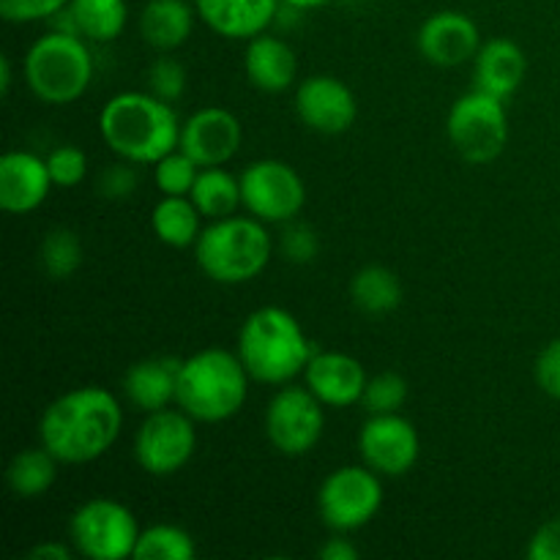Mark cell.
<instances>
[{"label": "cell", "mask_w": 560, "mask_h": 560, "mask_svg": "<svg viewBox=\"0 0 560 560\" xmlns=\"http://www.w3.org/2000/svg\"><path fill=\"white\" fill-rule=\"evenodd\" d=\"M9 91H11V58L9 55H3V58H0V93L9 96Z\"/></svg>", "instance_id": "obj_42"}, {"label": "cell", "mask_w": 560, "mask_h": 560, "mask_svg": "<svg viewBox=\"0 0 560 560\" xmlns=\"http://www.w3.org/2000/svg\"><path fill=\"white\" fill-rule=\"evenodd\" d=\"M33 560H69L71 558V547L66 545V541H42V545L33 547L31 552H27Z\"/></svg>", "instance_id": "obj_41"}, {"label": "cell", "mask_w": 560, "mask_h": 560, "mask_svg": "<svg viewBox=\"0 0 560 560\" xmlns=\"http://www.w3.org/2000/svg\"><path fill=\"white\" fill-rule=\"evenodd\" d=\"M124 408L102 386H77L60 394L38 419V441L60 465H88L102 459L118 443Z\"/></svg>", "instance_id": "obj_1"}, {"label": "cell", "mask_w": 560, "mask_h": 560, "mask_svg": "<svg viewBox=\"0 0 560 560\" xmlns=\"http://www.w3.org/2000/svg\"><path fill=\"white\" fill-rule=\"evenodd\" d=\"M244 208L266 224H288L306 206V184L293 164L260 159L241 173Z\"/></svg>", "instance_id": "obj_12"}, {"label": "cell", "mask_w": 560, "mask_h": 560, "mask_svg": "<svg viewBox=\"0 0 560 560\" xmlns=\"http://www.w3.org/2000/svg\"><path fill=\"white\" fill-rule=\"evenodd\" d=\"M202 213L191 197H164L151 213V228L156 238L170 249H189L202 233Z\"/></svg>", "instance_id": "obj_25"}, {"label": "cell", "mask_w": 560, "mask_h": 560, "mask_svg": "<svg viewBox=\"0 0 560 560\" xmlns=\"http://www.w3.org/2000/svg\"><path fill=\"white\" fill-rule=\"evenodd\" d=\"M58 465L60 459L49 448H22L11 457L9 470H5L9 490L22 501H36V498L47 495L58 479Z\"/></svg>", "instance_id": "obj_26"}, {"label": "cell", "mask_w": 560, "mask_h": 560, "mask_svg": "<svg viewBox=\"0 0 560 560\" xmlns=\"http://www.w3.org/2000/svg\"><path fill=\"white\" fill-rule=\"evenodd\" d=\"M47 167L55 186L74 189L88 175V153L80 145H58L47 153Z\"/></svg>", "instance_id": "obj_33"}, {"label": "cell", "mask_w": 560, "mask_h": 560, "mask_svg": "<svg viewBox=\"0 0 560 560\" xmlns=\"http://www.w3.org/2000/svg\"><path fill=\"white\" fill-rule=\"evenodd\" d=\"M135 186L137 178L135 173H131V162L115 164V167H109L107 173L102 175V180H98V189L107 197H126L135 191Z\"/></svg>", "instance_id": "obj_39"}, {"label": "cell", "mask_w": 560, "mask_h": 560, "mask_svg": "<svg viewBox=\"0 0 560 560\" xmlns=\"http://www.w3.org/2000/svg\"><path fill=\"white\" fill-rule=\"evenodd\" d=\"M534 377L536 386H539L547 397L560 399V337L547 342L545 348H541V353L536 355Z\"/></svg>", "instance_id": "obj_36"}, {"label": "cell", "mask_w": 560, "mask_h": 560, "mask_svg": "<svg viewBox=\"0 0 560 560\" xmlns=\"http://www.w3.org/2000/svg\"><path fill=\"white\" fill-rule=\"evenodd\" d=\"M38 262L49 279L74 277L77 268L82 266V244L74 230H52L38 246Z\"/></svg>", "instance_id": "obj_30"}, {"label": "cell", "mask_w": 560, "mask_h": 560, "mask_svg": "<svg viewBox=\"0 0 560 560\" xmlns=\"http://www.w3.org/2000/svg\"><path fill=\"white\" fill-rule=\"evenodd\" d=\"M69 5V0H0V14L5 22L27 25V22L52 20Z\"/></svg>", "instance_id": "obj_35"}, {"label": "cell", "mask_w": 560, "mask_h": 560, "mask_svg": "<svg viewBox=\"0 0 560 560\" xmlns=\"http://www.w3.org/2000/svg\"><path fill=\"white\" fill-rule=\"evenodd\" d=\"M273 257V238L257 217L213 219L195 244V260L211 282L246 284L260 277Z\"/></svg>", "instance_id": "obj_5"}, {"label": "cell", "mask_w": 560, "mask_h": 560, "mask_svg": "<svg viewBox=\"0 0 560 560\" xmlns=\"http://www.w3.org/2000/svg\"><path fill=\"white\" fill-rule=\"evenodd\" d=\"M295 115L317 135H342L355 124L359 102L345 80L334 74H312L295 88Z\"/></svg>", "instance_id": "obj_14"}, {"label": "cell", "mask_w": 560, "mask_h": 560, "mask_svg": "<svg viewBox=\"0 0 560 560\" xmlns=\"http://www.w3.org/2000/svg\"><path fill=\"white\" fill-rule=\"evenodd\" d=\"M317 249H320V244H317V235L310 224H295V219L288 222V230L282 235V252L288 255V260L312 262L317 257Z\"/></svg>", "instance_id": "obj_37"}, {"label": "cell", "mask_w": 560, "mask_h": 560, "mask_svg": "<svg viewBox=\"0 0 560 560\" xmlns=\"http://www.w3.org/2000/svg\"><path fill=\"white\" fill-rule=\"evenodd\" d=\"M195 9L217 36L249 42L277 22L282 0H195Z\"/></svg>", "instance_id": "obj_19"}, {"label": "cell", "mask_w": 560, "mask_h": 560, "mask_svg": "<svg viewBox=\"0 0 560 560\" xmlns=\"http://www.w3.org/2000/svg\"><path fill=\"white\" fill-rule=\"evenodd\" d=\"M140 534L135 512L113 498H91L71 514L69 523L74 552L88 560L135 558Z\"/></svg>", "instance_id": "obj_8"}, {"label": "cell", "mask_w": 560, "mask_h": 560, "mask_svg": "<svg viewBox=\"0 0 560 560\" xmlns=\"http://www.w3.org/2000/svg\"><path fill=\"white\" fill-rule=\"evenodd\" d=\"M266 438L284 457H306L326 430V405L306 386H279L266 408Z\"/></svg>", "instance_id": "obj_11"}, {"label": "cell", "mask_w": 560, "mask_h": 560, "mask_svg": "<svg viewBox=\"0 0 560 560\" xmlns=\"http://www.w3.org/2000/svg\"><path fill=\"white\" fill-rule=\"evenodd\" d=\"M359 452L364 465H370L375 474L399 479V476L410 474L413 465L419 463V430L402 413L370 416L361 427Z\"/></svg>", "instance_id": "obj_13"}, {"label": "cell", "mask_w": 560, "mask_h": 560, "mask_svg": "<svg viewBox=\"0 0 560 560\" xmlns=\"http://www.w3.org/2000/svg\"><path fill=\"white\" fill-rule=\"evenodd\" d=\"M528 74V55L512 38H490L474 58V88L506 102L520 91Z\"/></svg>", "instance_id": "obj_20"}, {"label": "cell", "mask_w": 560, "mask_h": 560, "mask_svg": "<svg viewBox=\"0 0 560 560\" xmlns=\"http://www.w3.org/2000/svg\"><path fill=\"white\" fill-rule=\"evenodd\" d=\"M180 120L173 102L151 91L115 93L98 113V135L118 159L153 164L180 142Z\"/></svg>", "instance_id": "obj_2"}, {"label": "cell", "mask_w": 560, "mask_h": 560, "mask_svg": "<svg viewBox=\"0 0 560 560\" xmlns=\"http://www.w3.org/2000/svg\"><path fill=\"white\" fill-rule=\"evenodd\" d=\"M350 301L364 315L383 317L402 304V282L392 268L372 262L359 268L350 279Z\"/></svg>", "instance_id": "obj_27"}, {"label": "cell", "mask_w": 560, "mask_h": 560, "mask_svg": "<svg viewBox=\"0 0 560 560\" xmlns=\"http://www.w3.org/2000/svg\"><path fill=\"white\" fill-rule=\"evenodd\" d=\"M195 3L186 0H148L140 11V36L159 52H173L189 42L195 31Z\"/></svg>", "instance_id": "obj_23"}, {"label": "cell", "mask_w": 560, "mask_h": 560, "mask_svg": "<svg viewBox=\"0 0 560 560\" xmlns=\"http://www.w3.org/2000/svg\"><path fill=\"white\" fill-rule=\"evenodd\" d=\"M331 0H282V5H288V9H295V11H312V9H323V5H328Z\"/></svg>", "instance_id": "obj_43"}, {"label": "cell", "mask_w": 560, "mask_h": 560, "mask_svg": "<svg viewBox=\"0 0 560 560\" xmlns=\"http://www.w3.org/2000/svg\"><path fill=\"white\" fill-rule=\"evenodd\" d=\"M359 547L350 539H345V536H334V539H328L326 545L320 547L323 560H359Z\"/></svg>", "instance_id": "obj_40"}, {"label": "cell", "mask_w": 560, "mask_h": 560, "mask_svg": "<svg viewBox=\"0 0 560 560\" xmlns=\"http://www.w3.org/2000/svg\"><path fill=\"white\" fill-rule=\"evenodd\" d=\"M191 202L200 208V213L206 219H224L238 213V208L244 206V197H241V178H235L233 173H228L224 167H202L197 175L195 186H191Z\"/></svg>", "instance_id": "obj_28"}, {"label": "cell", "mask_w": 560, "mask_h": 560, "mask_svg": "<svg viewBox=\"0 0 560 560\" xmlns=\"http://www.w3.org/2000/svg\"><path fill=\"white\" fill-rule=\"evenodd\" d=\"M47 159L31 151H9L0 159V208L11 217L38 211L52 191Z\"/></svg>", "instance_id": "obj_18"}, {"label": "cell", "mask_w": 560, "mask_h": 560, "mask_svg": "<svg viewBox=\"0 0 560 560\" xmlns=\"http://www.w3.org/2000/svg\"><path fill=\"white\" fill-rule=\"evenodd\" d=\"M195 552V539L184 528L159 523L142 528L140 541L135 547V560H191Z\"/></svg>", "instance_id": "obj_29"}, {"label": "cell", "mask_w": 560, "mask_h": 560, "mask_svg": "<svg viewBox=\"0 0 560 560\" xmlns=\"http://www.w3.org/2000/svg\"><path fill=\"white\" fill-rule=\"evenodd\" d=\"M66 14L82 38L91 44H107L126 31L129 5L126 0H69Z\"/></svg>", "instance_id": "obj_24"}, {"label": "cell", "mask_w": 560, "mask_h": 560, "mask_svg": "<svg viewBox=\"0 0 560 560\" xmlns=\"http://www.w3.org/2000/svg\"><path fill=\"white\" fill-rule=\"evenodd\" d=\"M370 381L364 364L342 350H320L312 353L304 370V386L320 399L326 408H350L361 402L364 386Z\"/></svg>", "instance_id": "obj_17"}, {"label": "cell", "mask_w": 560, "mask_h": 560, "mask_svg": "<svg viewBox=\"0 0 560 560\" xmlns=\"http://www.w3.org/2000/svg\"><path fill=\"white\" fill-rule=\"evenodd\" d=\"M153 167V184L164 197H189L191 186H195L197 175H200V164L189 156L186 151L175 148L167 156L151 164Z\"/></svg>", "instance_id": "obj_31"}, {"label": "cell", "mask_w": 560, "mask_h": 560, "mask_svg": "<svg viewBox=\"0 0 560 560\" xmlns=\"http://www.w3.org/2000/svg\"><path fill=\"white\" fill-rule=\"evenodd\" d=\"M383 506L381 474L370 465H342L317 490L320 520L337 534H353L377 517Z\"/></svg>", "instance_id": "obj_9"}, {"label": "cell", "mask_w": 560, "mask_h": 560, "mask_svg": "<svg viewBox=\"0 0 560 560\" xmlns=\"http://www.w3.org/2000/svg\"><path fill=\"white\" fill-rule=\"evenodd\" d=\"M419 52L427 63L441 66V69H454V66L474 63L481 42L479 25L463 11H438L427 16L419 27Z\"/></svg>", "instance_id": "obj_16"}, {"label": "cell", "mask_w": 560, "mask_h": 560, "mask_svg": "<svg viewBox=\"0 0 560 560\" xmlns=\"http://www.w3.org/2000/svg\"><path fill=\"white\" fill-rule=\"evenodd\" d=\"M244 71L257 91L282 93L299 77V58L284 38L266 31L246 42Z\"/></svg>", "instance_id": "obj_21"}, {"label": "cell", "mask_w": 560, "mask_h": 560, "mask_svg": "<svg viewBox=\"0 0 560 560\" xmlns=\"http://www.w3.org/2000/svg\"><path fill=\"white\" fill-rule=\"evenodd\" d=\"M180 361L173 355H153L131 364L124 375V394L137 410L153 413L175 405Z\"/></svg>", "instance_id": "obj_22"}, {"label": "cell", "mask_w": 560, "mask_h": 560, "mask_svg": "<svg viewBox=\"0 0 560 560\" xmlns=\"http://www.w3.org/2000/svg\"><path fill=\"white\" fill-rule=\"evenodd\" d=\"M235 353L252 381L279 388L304 375L315 350L293 312L284 306H260L241 326Z\"/></svg>", "instance_id": "obj_3"}, {"label": "cell", "mask_w": 560, "mask_h": 560, "mask_svg": "<svg viewBox=\"0 0 560 560\" xmlns=\"http://www.w3.org/2000/svg\"><path fill=\"white\" fill-rule=\"evenodd\" d=\"M408 402V381L399 372H377L366 381L361 405L370 416L399 413Z\"/></svg>", "instance_id": "obj_32"}, {"label": "cell", "mask_w": 560, "mask_h": 560, "mask_svg": "<svg viewBox=\"0 0 560 560\" xmlns=\"http://www.w3.org/2000/svg\"><path fill=\"white\" fill-rule=\"evenodd\" d=\"M22 71L38 102L49 107L77 102L93 82V55L88 38L55 27L31 44Z\"/></svg>", "instance_id": "obj_6"}, {"label": "cell", "mask_w": 560, "mask_h": 560, "mask_svg": "<svg viewBox=\"0 0 560 560\" xmlns=\"http://www.w3.org/2000/svg\"><path fill=\"white\" fill-rule=\"evenodd\" d=\"M446 135L454 151L470 164H490L509 145L506 102L485 91H470L452 104Z\"/></svg>", "instance_id": "obj_7"}, {"label": "cell", "mask_w": 560, "mask_h": 560, "mask_svg": "<svg viewBox=\"0 0 560 560\" xmlns=\"http://www.w3.org/2000/svg\"><path fill=\"white\" fill-rule=\"evenodd\" d=\"M249 383L252 377L238 353L222 348L197 350L180 361L175 405L197 424H222L244 410Z\"/></svg>", "instance_id": "obj_4"}, {"label": "cell", "mask_w": 560, "mask_h": 560, "mask_svg": "<svg viewBox=\"0 0 560 560\" xmlns=\"http://www.w3.org/2000/svg\"><path fill=\"white\" fill-rule=\"evenodd\" d=\"M148 88L151 93H156L164 102H175V98L184 96L186 91V69L180 60L170 58V55H162L151 63L148 69Z\"/></svg>", "instance_id": "obj_34"}, {"label": "cell", "mask_w": 560, "mask_h": 560, "mask_svg": "<svg viewBox=\"0 0 560 560\" xmlns=\"http://www.w3.org/2000/svg\"><path fill=\"white\" fill-rule=\"evenodd\" d=\"M525 556L528 560H560V517L547 520L536 528Z\"/></svg>", "instance_id": "obj_38"}, {"label": "cell", "mask_w": 560, "mask_h": 560, "mask_svg": "<svg viewBox=\"0 0 560 560\" xmlns=\"http://www.w3.org/2000/svg\"><path fill=\"white\" fill-rule=\"evenodd\" d=\"M244 142V126L224 107H202L180 126V151L189 153L200 167H224Z\"/></svg>", "instance_id": "obj_15"}, {"label": "cell", "mask_w": 560, "mask_h": 560, "mask_svg": "<svg viewBox=\"0 0 560 560\" xmlns=\"http://www.w3.org/2000/svg\"><path fill=\"white\" fill-rule=\"evenodd\" d=\"M197 452V421L170 405L145 413L135 435V459L145 474L167 479L184 470Z\"/></svg>", "instance_id": "obj_10"}]
</instances>
